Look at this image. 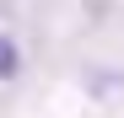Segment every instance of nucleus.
Instances as JSON below:
<instances>
[{
    "instance_id": "nucleus-1",
    "label": "nucleus",
    "mask_w": 124,
    "mask_h": 118,
    "mask_svg": "<svg viewBox=\"0 0 124 118\" xmlns=\"http://www.w3.org/2000/svg\"><path fill=\"white\" fill-rule=\"evenodd\" d=\"M16 65H22V54H16V43L0 32V81H11V75H16Z\"/></svg>"
}]
</instances>
